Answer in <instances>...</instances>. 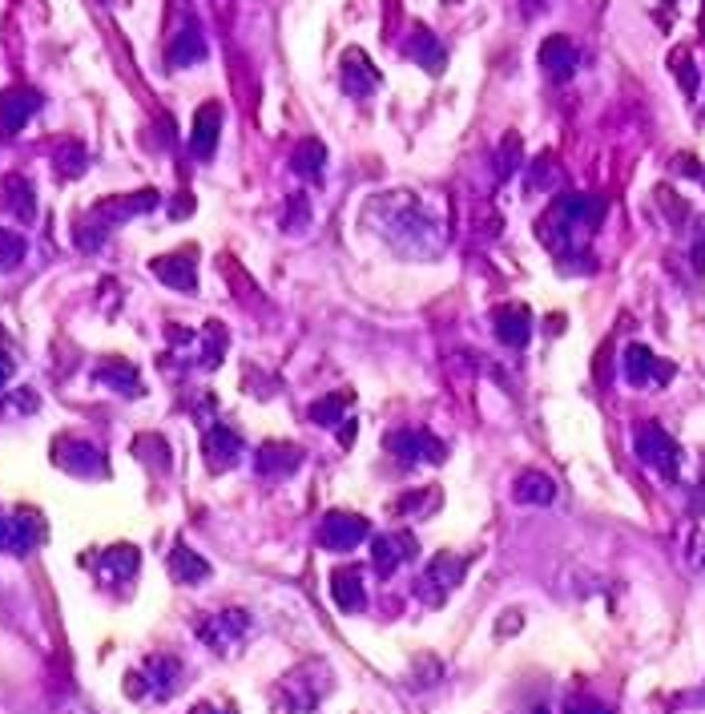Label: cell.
<instances>
[{
  "instance_id": "1",
  "label": "cell",
  "mask_w": 705,
  "mask_h": 714,
  "mask_svg": "<svg viewBox=\"0 0 705 714\" xmlns=\"http://www.w3.org/2000/svg\"><path fill=\"white\" fill-rule=\"evenodd\" d=\"M363 222L383 243L392 246L395 255L408 258H436L448 243L444 222L427 215V206L415 202L411 194H383L363 211Z\"/></svg>"
},
{
  "instance_id": "2",
  "label": "cell",
  "mask_w": 705,
  "mask_h": 714,
  "mask_svg": "<svg viewBox=\"0 0 705 714\" xmlns=\"http://www.w3.org/2000/svg\"><path fill=\"white\" fill-rule=\"evenodd\" d=\"M326 686H331V671H326V662L310 658V662H303L298 671H291L279 683V690H274V711H279V714H307V711H315V706L323 702Z\"/></svg>"
},
{
  "instance_id": "3",
  "label": "cell",
  "mask_w": 705,
  "mask_h": 714,
  "mask_svg": "<svg viewBox=\"0 0 705 714\" xmlns=\"http://www.w3.org/2000/svg\"><path fill=\"white\" fill-rule=\"evenodd\" d=\"M467 561L456 558V553H436V558L423 565L420 582H415V598L423 605H444V601L456 594V586L464 582Z\"/></svg>"
},
{
  "instance_id": "4",
  "label": "cell",
  "mask_w": 705,
  "mask_h": 714,
  "mask_svg": "<svg viewBox=\"0 0 705 714\" xmlns=\"http://www.w3.org/2000/svg\"><path fill=\"white\" fill-rule=\"evenodd\" d=\"M178 678H182V662H178V658H169V654L145 658V666L126 678V694L129 699H145V694L169 699V694L178 690Z\"/></svg>"
},
{
  "instance_id": "5",
  "label": "cell",
  "mask_w": 705,
  "mask_h": 714,
  "mask_svg": "<svg viewBox=\"0 0 705 714\" xmlns=\"http://www.w3.org/2000/svg\"><path fill=\"white\" fill-rule=\"evenodd\" d=\"M633 448H637V457L645 460L653 472H662L665 481H677V476H681V448H677V441L662 429V424L637 429Z\"/></svg>"
},
{
  "instance_id": "6",
  "label": "cell",
  "mask_w": 705,
  "mask_h": 714,
  "mask_svg": "<svg viewBox=\"0 0 705 714\" xmlns=\"http://www.w3.org/2000/svg\"><path fill=\"white\" fill-rule=\"evenodd\" d=\"M387 444V452L399 457L403 464H439V460L448 457V444L439 441L436 432L427 429H399V432H387L383 436Z\"/></svg>"
},
{
  "instance_id": "7",
  "label": "cell",
  "mask_w": 705,
  "mask_h": 714,
  "mask_svg": "<svg viewBox=\"0 0 705 714\" xmlns=\"http://www.w3.org/2000/svg\"><path fill=\"white\" fill-rule=\"evenodd\" d=\"M367 537H371V521L363 513H347V509L326 513L323 525H319V545L331 549V553H351Z\"/></svg>"
},
{
  "instance_id": "8",
  "label": "cell",
  "mask_w": 705,
  "mask_h": 714,
  "mask_svg": "<svg viewBox=\"0 0 705 714\" xmlns=\"http://www.w3.org/2000/svg\"><path fill=\"white\" fill-rule=\"evenodd\" d=\"M246 629H251V617L242 610H222V614H210L197 622V638L210 646L214 654H230V650L242 646Z\"/></svg>"
},
{
  "instance_id": "9",
  "label": "cell",
  "mask_w": 705,
  "mask_h": 714,
  "mask_svg": "<svg viewBox=\"0 0 705 714\" xmlns=\"http://www.w3.org/2000/svg\"><path fill=\"white\" fill-rule=\"evenodd\" d=\"M620 368H625V380L633 387H662L674 380V364L662 356H653L645 343H629L625 347V359H620Z\"/></svg>"
},
{
  "instance_id": "10",
  "label": "cell",
  "mask_w": 705,
  "mask_h": 714,
  "mask_svg": "<svg viewBox=\"0 0 705 714\" xmlns=\"http://www.w3.org/2000/svg\"><path fill=\"white\" fill-rule=\"evenodd\" d=\"M41 537H44V525L37 513H13V517L0 513V549L4 553L21 558L33 545H41Z\"/></svg>"
},
{
  "instance_id": "11",
  "label": "cell",
  "mask_w": 705,
  "mask_h": 714,
  "mask_svg": "<svg viewBox=\"0 0 705 714\" xmlns=\"http://www.w3.org/2000/svg\"><path fill=\"white\" fill-rule=\"evenodd\" d=\"M371 558H375L380 577H392V573H399L411 558H415V537L403 533V528L383 533V537H375V545H371Z\"/></svg>"
},
{
  "instance_id": "12",
  "label": "cell",
  "mask_w": 705,
  "mask_h": 714,
  "mask_svg": "<svg viewBox=\"0 0 705 714\" xmlns=\"http://www.w3.org/2000/svg\"><path fill=\"white\" fill-rule=\"evenodd\" d=\"M202 452H206V464H210L214 472L234 469L242 457V436L230 429V424H214V429H206V436H202Z\"/></svg>"
},
{
  "instance_id": "13",
  "label": "cell",
  "mask_w": 705,
  "mask_h": 714,
  "mask_svg": "<svg viewBox=\"0 0 705 714\" xmlns=\"http://www.w3.org/2000/svg\"><path fill=\"white\" fill-rule=\"evenodd\" d=\"M331 598L343 614H359L367 605V586H363V570L359 565H338L331 573Z\"/></svg>"
},
{
  "instance_id": "14",
  "label": "cell",
  "mask_w": 705,
  "mask_h": 714,
  "mask_svg": "<svg viewBox=\"0 0 705 714\" xmlns=\"http://www.w3.org/2000/svg\"><path fill=\"white\" fill-rule=\"evenodd\" d=\"M138 565L141 558L133 545H113V549H105L98 558V577L105 586H126V582L138 577Z\"/></svg>"
},
{
  "instance_id": "15",
  "label": "cell",
  "mask_w": 705,
  "mask_h": 714,
  "mask_svg": "<svg viewBox=\"0 0 705 714\" xmlns=\"http://www.w3.org/2000/svg\"><path fill=\"white\" fill-rule=\"evenodd\" d=\"M492 323H496L500 343H508V347H524L528 335H533V311H528L524 303H504V307H496Z\"/></svg>"
},
{
  "instance_id": "16",
  "label": "cell",
  "mask_w": 705,
  "mask_h": 714,
  "mask_svg": "<svg viewBox=\"0 0 705 714\" xmlns=\"http://www.w3.org/2000/svg\"><path fill=\"white\" fill-rule=\"evenodd\" d=\"M150 206H157L154 190L133 194V199H110V202H101V206H93V218L101 222V239H105V230L110 227H117V222H126V218L141 215V211H150Z\"/></svg>"
},
{
  "instance_id": "17",
  "label": "cell",
  "mask_w": 705,
  "mask_h": 714,
  "mask_svg": "<svg viewBox=\"0 0 705 714\" xmlns=\"http://www.w3.org/2000/svg\"><path fill=\"white\" fill-rule=\"evenodd\" d=\"M56 464L69 469V472H81V476H105V460H101V452L85 441L56 444Z\"/></svg>"
},
{
  "instance_id": "18",
  "label": "cell",
  "mask_w": 705,
  "mask_h": 714,
  "mask_svg": "<svg viewBox=\"0 0 705 714\" xmlns=\"http://www.w3.org/2000/svg\"><path fill=\"white\" fill-rule=\"evenodd\" d=\"M190 251H178V255H162L150 263V271L162 279L166 286H178V291H194L197 286V271H194V263H190Z\"/></svg>"
},
{
  "instance_id": "19",
  "label": "cell",
  "mask_w": 705,
  "mask_h": 714,
  "mask_svg": "<svg viewBox=\"0 0 705 714\" xmlns=\"http://www.w3.org/2000/svg\"><path fill=\"white\" fill-rule=\"evenodd\" d=\"M33 110H37V93L33 89H4L0 93V133H16Z\"/></svg>"
},
{
  "instance_id": "20",
  "label": "cell",
  "mask_w": 705,
  "mask_h": 714,
  "mask_svg": "<svg viewBox=\"0 0 705 714\" xmlns=\"http://www.w3.org/2000/svg\"><path fill=\"white\" fill-rule=\"evenodd\" d=\"M512 497L524 500V505H552L556 500V481L552 476H544V472H521L516 476V485H512Z\"/></svg>"
},
{
  "instance_id": "21",
  "label": "cell",
  "mask_w": 705,
  "mask_h": 714,
  "mask_svg": "<svg viewBox=\"0 0 705 714\" xmlns=\"http://www.w3.org/2000/svg\"><path fill=\"white\" fill-rule=\"evenodd\" d=\"M169 573H174V582H178V586H197V582H206V577H210V565L197 558L194 549L174 545V553H169Z\"/></svg>"
},
{
  "instance_id": "22",
  "label": "cell",
  "mask_w": 705,
  "mask_h": 714,
  "mask_svg": "<svg viewBox=\"0 0 705 714\" xmlns=\"http://www.w3.org/2000/svg\"><path fill=\"white\" fill-rule=\"evenodd\" d=\"M218 126H222V110H218V105H206V110H197L194 138H190V145H194L197 157H210L214 154V142H218Z\"/></svg>"
},
{
  "instance_id": "23",
  "label": "cell",
  "mask_w": 705,
  "mask_h": 714,
  "mask_svg": "<svg viewBox=\"0 0 705 714\" xmlns=\"http://www.w3.org/2000/svg\"><path fill=\"white\" fill-rule=\"evenodd\" d=\"M298 460H303V452H298L295 444H262L258 448V472H295Z\"/></svg>"
},
{
  "instance_id": "24",
  "label": "cell",
  "mask_w": 705,
  "mask_h": 714,
  "mask_svg": "<svg viewBox=\"0 0 705 714\" xmlns=\"http://www.w3.org/2000/svg\"><path fill=\"white\" fill-rule=\"evenodd\" d=\"M98 380H101V384L117 387L121 396H141V380H138V372L129 368L126 359H110V364H101Z\"/></svg>"
},
{
  "instance_id": "25",
  "label": "cell",
  "mask_w": 705,
  "mask_h": 714,
  "mask_svg": "<svg viewBox=\"0 0 705 714\" xmlns=\"http://www.w3.org/2000/svg\"><path fill=\"white\" fill-rule=\"evenodd\" d=\"M347 408H351V392H335V396H326V400L310 404V420L323 424V429H338V424H347V420H343Z\"/></svg>"
},
{
  "instance_id": "26",
  "label": "cell",
  "mask_w": 705,
  "mask_h": 714,
  "mask_svg": "<svg viewBox=\"0 0 705 714\" xmlns=\"http://www.w3.org/2000/svg\"><path fill=\"white\" fill-rule=\"evenodd\" d=\"M343 65H347V69H343V77H347V89H351V93H367V89H375V81H380V77H375V69H371V61L363 58V53H347V58H343Z\"/></svg>"
},
{
  "instance_id": "27",
  "label": "cell",
  "mask_w": 705,
  "mask_h": 714,
  "mask_svg": "<svg viewBox=\"0 0 705 714\" xmlns=\"http://www.w3.org/2000/svg\"><path fill=\"white\" fill-rule=\"evenodd\" d=\"M540 61H544V69H549V73L564 77V73L573 69V44L561 41V37H552V41L540 49Z\"/></svg>"
},
{
  "instance_id": "28",
  "label": "cell",
  "mask_w": 705,
  "mask_h": 714,
  "mask_svg": "<svg viewBox=\"0 0 705 714\" xmlns=\"http://www.w3.org/2000/svg\"><path fill=\"white\" fill-rule=\"evenodd\" d=\"M295 166H298V174H307V178H319V174H323V166H326L323 145H319V142H303L295 150Z\"/></svg>"
},
{
  "instance_id": "29",
  "label": "cell",
  "mask_w": 705,
  "mask_h": 714,
  "mask_svg": "<svg viewBox=\"0 0 705 714\" xmlns=\"http://www.w3.org/2000/svg\"><path fill=\"white\" fill-rule=\"evenodd\" d=\"M9 206L16 211V218H33V190L21 182V178H9Z\"/></svg>"
},
{
  "instance_id": "30",
  "label": "cell",
  "mask_w": 705,
  "mask_h": 714,
  "mask_svg": "<svg viewBox=\"0 0 705 714\" xmlns=\"http://www.w3.org/2000/svg\"><path fill=\"white\" fill-rule=\"evenodd\" d=\"M685 561H690L693 570L705 573V521L690 533V549H685Z\"/></svg>"
},
{
  "instance_id": "31",
  "label": "cell",
  "mask_w": 705,
  "mask_h": 714,
  "mask_svg": "<svg viewBox=\"0 0 705 714\" xmlns=\"http://www.w3.org/2000/svg\"><path fill=\"white\" fill-rule=\"evenodd\" d=\"M420 37H423V41H415V58L427 61V69H432V73H439V65H444V53H439L436 41H432L427 33H420Z\"/></svg>"
},
{
  "instance_id": "32",
  "label": "cell",
  "mask_w": 705,
  "mask_h": 714,
  "mask_svg": "<svg viewBox=\"0 0 705 714\" xmlns=\"http://www.w3.org/2000/svg\"><path fill=\"white\" fill-rule=\"evenodd\" d=\"M568 714H605V706H597V702H573V706H568Z\"/></svg>"
},
{
  "instance_id": "33",
  "label": "cell",
  "mask_w": 705,
  "mask_h": 714,
  "mask_svg": "<svg viewBox=\"0 0 705 714\" xmlns=\"http://www.w3.org/2000/svg\"><path fill=\"white\" fill-rule=\"evenodd\" d=\"M9 375H13V359H9V352H0V387L9 384Z\"/></svg>"
},
{
  "instance_id": "34",
  "label": "cell",
  "mask_w": 705,
  "mask_h": 714,
  "mask_svg": "<svg viewBox=\"0 0 705 714\" xmlns=\"http://www.w3.org/2000/svg\"><path fill=\"white\" fill-rule=\"evenodd\" d=\"M190 714H234V711H226V706H214V702H197Z\"/></svg>"
},
{
  "instance_id": "35",
  "label": "cell",
  "mask_w": 705,
  "mask_h": 714,
  "mask_svg": "<svg viewBox=\"0 0 705 714\" xmlns=\"http://www.w3.org/2000/svg\"><path fill=\"white\" fill-rule=\"evenodd\" d=\"M536 714H549V711H536Z\"/></svg>"
}]
</instances>
